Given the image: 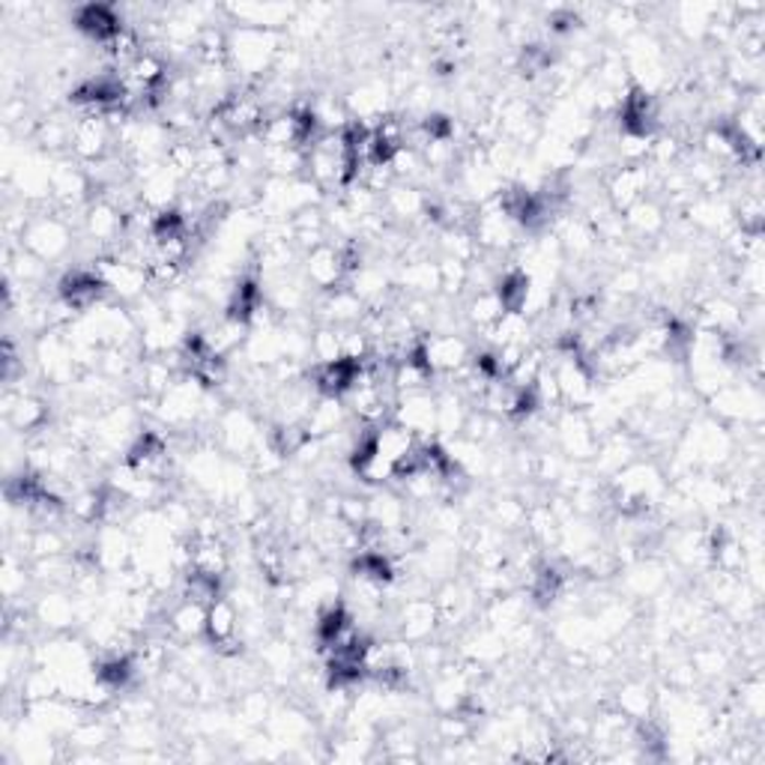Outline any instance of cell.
Returning a JSON list of instances; mask_svg holds the SVG:
<instances>
[{
	"label": "cell",
	"instance_id": "ac0fdd59",
	"mask_svg": "<svg viewBox=\"0 0 765 765\" xmlns=\"http://www.w3.org/2000/svg\"><path fill=\"white\" fill-rule=\"evenodd\" d=\"M164 628L176 637V640H197L207 635V604L192 602V598H180V602L168 610L164 616Z\"/></svg>",
	"mask_w": 765,
	"mask_h": 765
},
{
	"label": "cell",
	"instance_id": "5b68a950",
	"mask_svg": "<svg viewBox=\"0 0 765 765\" xmlns=\"http://www.w3.org/2000/svg\"><path fill=\"white\" fill-rule=\"evenodd\" d=\"M114 126L102 114H81L72 126V150L69 156L81 164H96L114 156Z\"/></svg>",
	"mask_w": 765,
	"mask_h": 765
},
{
	"label": "cell",
	"instance_id": "e0dca14e",
	"mask_svg": "<svg viewBox=\"0 0 765 765\" xmlns=\"http://www.w3.org/2000/svg\"><path fill=\"white\" fill-rule=\"evenodd\" d=\"M395 287H401L407 296H437L439 294V266L431 258H407L398 266Z\"/></svg>",
	"mask_w": 765,
	"mask_h": 765
},
{
	"label": "cell",
	"instance_id": "277c9868",
	"mask_svg": "<svg viewBox=\"0 0 765 765\" xmlns=\"http://www.w3.org/2000/svg\"><path fill=\"white\" fill-rule=\"evenodd\" d=\"M90 263H93V270L102 278V285H105L111 299H117V302H138L144 294H150L147 266L123 261L117 254H99Z\"/></svg>",
	"mask_w": 765,
	"mask_h": 765
},
{
	"label": "cell",
	"instance_id": "44dd1931",
	"mask_svg": "<svg viewBox=\"0 0 765 765\" xmlns=\"http://www.w3.org/2000/svg\"><path fill=\"white\" fill-rule=\"evenodd\" d=\"M470 413V401L458 389H446L437 398V434H443L446 439L460 437Z\"/></svg>",
	"mask_w": 765,
	"mask_h": 765
},
{
	"label": "cell",
	"instance_id": "8992f818",
	"mask_svg": "<svg viewBox=\"0 0 765 765\" xmlns=\"http://www.w3.org/2000/svg\"><path fill=\"white\" fill-rule=\"evenodd\" d=\"M553 431H557L559 446H562V452H566L571 460L583 464V460L595 458L602 437L595 434V427H592L586 410H571V407H566V410L553 419Z\"/></svg>",
	"mask_w": 765,
	"mask_h": 765
},
{
	"label": "cell",
	"instance_id": "52a82bcc",
	"mask_svg": "<svg viewBox=\"0 0 765 765\" xmlns=\"http://www.w3.org/2000/svg\"><path fill=\"white\" fill-rule=\"evenodd\" d=\"M658 174L649 164H619L610 176H607V204L616 213L631 209L637 201L649 197V192L655 189Z\"/></svg>",
	"mask_w": 765,
	"mask_h": 765
},
{
	"label": "cell",
	"instance_id": "cb8c5ba5",
	"mask_svg": "<svg viewBox=\"0 0 765 765\" xmlns=\"http://www.w3.org/2000/svg\"><path fill=\"white\" fill-rule=\"evenodd\" d=\"M72 126L76 121H66V117H45V121H36V132H33V141L39 144V150L45 156H60L72 150Z\"/></svg>",
	"mask_w": 765,
	"mask_h": 765
},
{
	"label": "cell",
	"instance_id": "ffe728a7",
	"mask_svg": "<svg viewBox=\"0 0 765 765\" xmlns=\"http://www.w3.org/2000/svg\"><path fill=\"white\" fill-rule=\"evenodd\" d=\"M347 407L341 398H329V395H318V401L311 407V413L306 415V431L311 439H327L335 431L347 427Z\"/></svg>",
	"mask_w": 765,
	"mask_h": 765
},
{
	"label": "cell",
	"instance_id": "484cf974",
	"mask_svg": "<svg viewBox=\"0 0 765 765\" xmlns=\"http://www.w3.org/2000/svg\"><path fill=\"white\" fill-rule=\"evenodd\" d=\"M27 553H31V559L66 557L69 553V538L57 526H33L27 533Z\"/></svg>",
	"mask_w": 765,
	"mask_h": 765
},
{
	"label": "cell",
	"instance_id": "4fadbf2b",
	"mask_svg": "<svg viewBox=\"0 0 765 765\" xmlns=\"http://www.w3.org/2000/svg\"><path fill=\"white\" fill-rule=\"evenodd\" d=\"M392 419L407 431H413L419 439L437 437V398L431 392L398 395Z\"/></svg>",
	"mask_w": 765,
	"mask_h": 765
},
{
	"label": "cell",
	"instance_id": "d6986e66",
	"mask_svg": "<svg viewBox=\"0 0 765 765\" xmlns=\"http://www.w3.org/2000/svg\"><path fill=\"white\" fill-rule=\"evenodd\" d=\"M623 221L628 233H635L640 240H655L667 228V209L649 195L643 201H637L631 209H625Z\"/></svg>",
	"mask_w": 765,
	"mask_h": 765
},
{
	"label": "cell",
	"instance_id": "83f0119b",
	"mask_svg": "<svg viewBox=\"0 0 765 765\" xmlns=\"http://www.w3.org/2000/svg\"><path fill=\"white\" fill-rule=\"evenodd\" d=\"M308 351L315 356L318 365H329V362H341V329L339 327H323L320 323L315 332H311V341H308Z\"/></svg>",
	"mask_w": 765,
	"mask_h": 765
},
{
	"label": "cell",
	"instance_id": "30bf717a",
	"mask_svg": "<svg viewBox=\"0 0 765 765\" xmlns=\"http://www.w3.org/2000/svg\"><path fill=\"white\" fill-rule=\"evenodd\" d=\"M81 228L88 233V240L96 249H109V254L126 240V213L121 207H114L111 201L96 197L81 219Z\"/></svg>",
	"mask_w": 765,
	"mask_h": 765
},
{
	"label": "cell",
	"instance_id": "d4e9b609",
	"mask_svg": "<svg viewBox=\"0 0 765 765\" xmlns=\"http://www.w3.org/2000/svg\"><path fill=\"white\" fill-rule=\"evenodd\" d=\"M503 315H505V308L493 287L476 290V294L470 296V302H467V320H470L476 329H481V332H484V329H491L496 320L503 318Z\"/></svg>",
	"mask_w": 765,
	"mask_h": 765
},
{
	"label": "cell",
	"instance_id": "9c48e42d",
	"mask_svg": "<svg viewBox=\"0 0 765 765\" xmlns=\"http://www.w3.org/2000/svg\"><path fill=\"white\" fill-rule=\"evenodd\" d=\"M216 437H219V446L228 452V455H252L254 448L261 446L263 431L261 425L254 422V415L242 407H230L216 419Z\"/></svg>",
	"mask_w": 765,
	"mask_h": 765
},
{
	"label": "cell",
	"instance_id": "f1b7e54d",
	"mask_svg": "<svg viewBox=\"0 0 765 765\" xmlns=\"http://www.w3.org/2000/svg\"><path fill=\"white\" fill-rule=\"evenodd\" d=\"M437 266H439V294L460 296L467 287H470V266H467V263L439 254Z\"/></svg>",
	"mask_w": 765,
	"mask_h": 765
},
{
	"label": "cell",
	"instance_id": "ba28073f",
	"mask_svg": "<svg viewBox=\"0 0 765 765\" xmlns=\"http://www.w3.org/2000/svg\"><path fill=\"white\" fill-rule=\"evenodd\" d=\"M422 356L437 377H452L470 365L472 351L458 332H427L422 335Z\"/></svg>",
	"mask_w": 765,
	"mask_h": 765
},
{
	"label": "cell",
	"instance_id": "7402d4cb",
	"mask_svg": "<svg viewBox=\"0 0 765 765\" xmlns=\"http://www.w3.org/2000/svg\"><path fill=\"white\" fill-rule=\"evenodd\" d=\"M266 735H270L275 744H306L308 735H311V721H308L302 711L278 709L273 711L270 721H266Z\"/></svg>",
	"mask_w": 765,
	"mask_h": 765
},
{
	"label": "cell",
	"instance_id": "4dcf8cb0",
	"mask_svg": "<svg viewBox=\"0 0 765 765\" xmlns=\"http://www.w3.org/2000/svg\"><path fill=\"white\" fill-rule=\"evenodd\" d=\"M690 667H694L697 676H721L723 670H727V655H723L718 646H703L690 658Z\"/></svg>",
	"mask_w": 765,
	"mask_h": 765
},
{
	"label": "cell",
	"instance_id": "7c38bea8",
	"mask_svg": "<svg viewBox=\"0 0 765 765\" xmlns=\"http://www.w3.org/2000/svg\"><path fill=\"white\" fill-rule=\"evenodd\" d=\"M302 275H306L308 285L320 290V294H329V290H339V287L347 285V273H344L339 246L329 240L318 249H311L302 258Z\"/></svg>",
	"mask_w": 765,
	"mask_h": 765
},
{
	"label": "cell",
	"instance_id": "603a6c76",
	"mask_svg": "<svg viewBox=\"0 0 765 765\" xmlns=\"http://www.w3.org/2000/svg\"><path fill=\"white\" fill-rule=\"evenodd\" d=\"M658 697L646 688V682H625L623 688L616 690V709L623 711L628 721H649L655 718Z\"/></svg>",
	"mask_w": 765,
	"mask_h": 765
},
{
	"label": "cell",
	"instance_id": "1f68e13d",
	"mask_svg": "<svg viewBox=\"0 0 765 765\" xmlns=\"http://www.w3.org/2000/svg\"><path fill=\"white\" fill-rule=\"evenodd\" d=\"M66 739L81 744V747H102V744H109L111 730L102 721H81Z\"/></svg>",
	"mask_w": 765,
	"mask_h": 765
},
{
	"label": "cell",
	"instance_id": "8fae6325",
	"mask_svg": "<svg viewBox=\"0 0 765 765\" xmlns=\"http://www.w3.org/2000/svg\"><path fill=\"white\" fill-rule=\"evenodd\" d=\"M395 628H398V637L407 643H427L439 631V613L434 598H407L395 610Z\"/></svg>",
	"mask_w": 765,
	"mask_h": 765
},
{
	"label": "cell",
	"instance_id": "9a60e30c",
	"mask_svg": "<svg viewBox=\"0 0 765 765\" xmlns=\"http://www.w3.org/2000/svg\"><path fill=\"white\" fill-rule=\"evenodd\" d=\"M427 204H431V197L419 186L395 183V186L382 195V216L389 219V225L407 228V225H413V221L425 219Z\"/></svg>",
	"mask_w": 765,
	"mask_h": 765
},
{
	"label": "cell",
	"instance_id": "4316f807",
	"mask_svg": "<svg viewBox=\"0 0 765 765\" xmlns=\"http://www.w3.org/2000/svg\"><path fill=\"white\" fill-rule=\"evenodd\" d=\"M273 715V706H270V697L263 690H249L242 694L240 706H237V721L249 730H258V727H266Z\"/></svg>",
	"mask_w": 765,
	"mask_h": 765
},
{
	"label": "cell",
	"instance_id": "f546056e",
	"mask_svg": "<svg viewBox=\"0 0 765 765\" xmlns=\"http://www.w3.org/2000/svg\"><path fill=\"white\" fill-rule=\"evenodd\" d=\"M488 517H491V524L500 526L503 533H509V529H521V526H526V503L512 500V496H505V500H493L491 509H488Z\"/></svg>",
	"mask_w": 765,
	"mask_h": 765
},
{
	"label": "cell",
	"instance_id": "6da1fadb",
	"mask_svg": "<svg viewBox=\"0 0 765 765\" xmlns=\"http://www.w3.org/2000/svg\"><path fill=\"white\" fill-rule=\"evenodd\" d=\"M285 33L261 31V27H230L228 66L240 78H261L273 72L285 52Z\"/></svg>",
	"mask_w": 765,
	"mask_h": 765
},
{
	"label": "cell",
	"instance_id": "7a4b0ae2",
	"mask_svg": "<svg viewBox=\"0 0 765 765\" xmlns=\"http://www.w3.org/2000/svg\"><path fill=\"white\" fill-rule=\"evenodd\" d=\"M72 246H76V228H72V221L64 219V216L55 213L52 204H48L45 213L31 216L19 249H27V252L36 254L39 261H45L52 266V263L64 261L66 254L72 252Z\"/></svg>",
	"mask_w": 765,
	"mask_h": 765
},
{
	"label": "cell",
	"instance_id": "3957f363",
	"mask_svg": "<svg viewBox=\"0 0 765 765\" xmlns=\"http://www.w3.org/2000/svg\"><path fill=\"white\" fill-rule=\"evenodd\" d=\"M36 368H39V377H43L48 386H72V382L81 377L76 362V347L66 335V327H55L48 332H39V341H36Z\"/></svg>",
	"mask_w": 765,
	"mask_h": 765
},
{
	"label": "cell",
	"instance_id": "5bb4252c",
	"mask_svg": "<svg viewBox=\"0 0 765 765\" xmlns=\"http://www.w3.org/2000/svg\"><path fill=\"white\" fill-rule=\"evenodd\" d=\"M33 623L48 628V635H66L78 623L76 595L66 590H48L33 602Z\"/></svg>",
	"mask_w": 765,
	"mask_h": 765
},
{
	"label": "cell",
	"instance_id": "2e32d148",
	"mask_svg": "<svg viewBox=\"0 0 765 765\" xmlns=\"http://www.w3.org/2000/svg\"><path fill=\"white\" fill-rule=\"evenodd\" d=\"M365 302H362L359 296L353 294L351 287L344 285L339 287V290H329V294H320V323L323 327H339V329H347V327H359L362 315H365Z\"/></svg>",
	"mask_w": 765,
	"mask_h": 765
},
{
	"label": "cell",
	"instance_id": "d6a6232c",
	"mask_svg": "<svg viewBox=\"0 0 765 765\" xmlns=\"http://www.w3.org/2000/svg\"><path fill=\"white\" fill-rule=\"evenodd\" d=\"M610 287H613V294L628 299V296L640 294V287H643V273H640L637 266H631V263H625L623 270L613 275Z\"/></svg>",
	"mask_w": 765,
	"mask_h": 765
}]
</instances>
